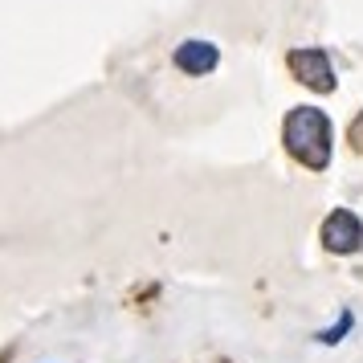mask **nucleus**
Returning <instances> with one entry per match:
<instances>
[{
    "mask_svg": "<svg viewBox=\"0 0 363 363\" xmlns=\"http://www.w3.org/2000/svg\"><path fill=\"white\" fill-rule=\"evenodd\" d=\"M290 69L302 86H311L318 94H330L339 78H335V66H330L327 50H290Z\"/></svg>",
    "mask_w": 363,
    "mask_h": 363,
    "instance_id": "obj_2",
    "label": "nucleus"
},
{
    "mask_svg": "<svg viewBox=\"0 0 363 363\" xmlns=\"http://www.w3.org/2000/svg\"><path fill=\"white\" fill-rule=\"evenodd\" d=\"M323 245L330 253H355L363 245V220L351 208H335L323 220Z\"/></svg>",
    "mask_w": 363,
    "mask_h": 363,
    "instance_id": "obj_3",
    "label": "nucleus"
},
{
    "mask_svg": "<svg viewBox=\"0 0 363 363\" xmlns=\"http://www.w3.org/2000/svg\"><path fill=\"white\" fill-rule=\"evenodd\" d=\"M351 327H355V314H351V311H343V314H339V323H335V327H330V330H323V335H318V343L335 347V343H339V339H343V335H347V330H351Z\"/></svg>",
    "mask_w": 363,
    "mask_h": 363,
    "instance_id": "obj_5",
    "label": "nucleus"
},
{
    "mask_svg": "<svg viewBox=\"0 0 363 363\" xmlns=\"http://www.w3.org/2000/svg\"><path fill=\"white\" fill-rule=\"evenodd\" d=\"M281 139H286V151L302 167L323 172L330 164V118L318 106H298V111H290L286 115V127H281Z\"/></svg>",
    "mask_w": 363,
    "mask_h": 363,
    "instance_id": "obj_1",
    "label": "nucleus"
},
{
    "mask_svg": "<svg viewBox=\"0 0 363 363\" xmlns=\"http://www.w3.org/2000/svg\"><path fill=\"white\" fill-rule=\"evenodd\" d=\"M351 139H355V143H359V147H363V115L355 118V123H351Z\"/></svg>",
    "mask_w": 363,
    "mask_h": 363,
    "instance_id": "obj_6",
    "label": "nucleus"
},
{
    "mask_svg": "<svg viewBox=\"0 0 363 363\" xmlns=\"http://www.w3.org/2000/svg\"><path fill=\"white\" fill-rule=\"evenodd\" d=\"M172 62H176V69H184V74L200 78V74H213V69L220 66V50H216L213 41H200V37H192V41H180V45H176Z\"/></svg>",
    "mask_w": 363,
    "mask_h": 363,
    "instance_id": "obj_4",
    "label": "nucleus"
}]
</instances>
